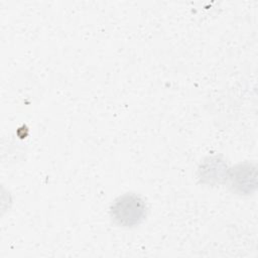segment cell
<instances>
[{
  "instance_id": "obj_1",
  "label": "cell",
  "mask_w": 258,
  "mask_h": 258,
  "mask_svg": "<svg viewBox=\"0 0 258 258\" xmlns=\"http://www.w3.org/2000/svg\"><path fill=\"white\" fill-rule=\"evenodd\" d=\"M111 217L121 227L139 225L146 217L144 201L137 195L125 194L118 197L111 206Z\"/></svg>"
},
{
  "instance_id": "obj_2",
  "label": "cell",
  "mask_w": 258,
  "mask_h": 258,
  "mask_svg": "<svg viewBox=\"0 0 258 258\" xmlns=\"http://www.w3.org/2000/svg\"><path fill=\"white\" fill-rule=\"evenodd\" d=\"M256 167L251 163H243L229 170L228 178L233 190L250 194L256 187Z\"/></svg>"
},
{
  "instance_id": "obj_3",
  "label": "cell",
  "mask_w": 258,
  "mask_h": 258,
  "mask_svg": "<svg viewBox=\"0 0 258 258\" xmlns=\"http://www.w3.org/2000/svg\"><path fill=\"white\" fill-rule=\"evenodd\" d=\"M228 173L227 165L218 157L207 158L199 169L201 181L207 183H220L228 178Z\"/></svg>"
}]
</instances>
